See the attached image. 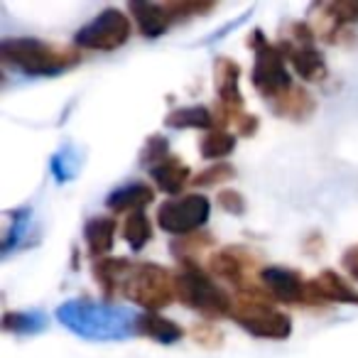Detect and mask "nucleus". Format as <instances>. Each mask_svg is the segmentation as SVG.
<instances>
[{
    "label": "nucleus",
    "mask_w": 358,
    "mask_h": 358,
    "mask_svg": "<svg viewBox=\"0 0 358 358\" xmlns=\"http://www.w3.org/2000/svg\"><path fill=\"white\" fill-rule=\"evenodd\" d=\"M130 15H133V20L138 22V30L143 37H159L164 35V32L169 30V25H172V15H169L167 6L164 3H145V0H138V3H130L128 6Z\"/></svg>",
    "instance_id": "nucleus-14"
},
{
    "label": "nucleus",
    "mask_w": 358,
    "mask_h": 358,
    "mask_svg": "<svg viewBox=\"0 0 358 358\" xmlns=\"http://www.w3.org/2000/svg\"><path fill=\"white\" fill-rule=\"evenodd\" d=\"M150 177H152V182L157 185L159 192H164V194H177V192L185 189L187 182H192V169L187 167L185 162L179 157H174V155H169L167 159H162L159 164H155V167H150Z\"/></svg>",
    "instance_id": "nucleus-17"
},
{
    "label": "nucleus",
    "mask_w": 358,
    "mask_h": 358,
    "mask_svg": "<svg viewBox=\"0 0 358 358\" xmlns=\"http://www.w3.org/2000/svg\"><path fill=\"white\" fill-rule=\"evenodd\" d=\"M214 84L221 101V113L216 118H224V123H231V118L243 113V94H241V66L229 57H219L214 66Z\"/></svg>",
    "instance_id": "nucleus-11"
},
{
    "label": "nucleus",
    "mask_w": 358,
    "mask_h": 358,
    "mask_svg": "<svg viewBox=\"0 0 358 358\" xmlns=\"http://www.w3.org/2000/svg\"><path fill=\"white\" fill-rule=\"evenodd\" d=\"M219 206L224 211H229V214H234V216H241L245 211V201H243V196L238 194V192H221L219 194Z\"/></svg>",
    "instance_id": "nucleus-31"
},
{
    "label": "nucleus",
    "mask_w": 358,
    "mask_h": 358,
    "mask_svg": "<svg viewBox=\"0 0 358 358\" xmlns=\"http://www.w3.org/2000/svg\"><path fill=\"white\" fill-rule=\"evenodd\" d=\"M324 10L338 22V25H353L358 22V0H338V3H327Z\"/></svg>",
    "instance_id": "nucleus-29"
},
{
    "label": "nucleus",
    "mask_w": 358,
    "mask_h": 358,
    "mask_svg": "<svg viewBox=\"0 0 358 358\" xmlns=\"http://www.w3.org/2000/svg\"><path fill=\"white\" fill-rule=\"evenodd\" d=\"M130 32H133L130 17L123 10H118V8H106L89 25L76 30L74 45L84 47V50L113 52L130 40Z\"/></svg>",
    "instance_id": "nucleus-7"
},
{
    "label": "nucleus",
    "mask_w": 358,
    "mask_h": 358,
    "mask_svg": "<svg viewBox=\"0 0 358 358\" xmlns=\"http://www.w3.org/2000/svg\"><path fill=\"white\" fill-rule=\"evenodd\" d=\"M270 108L287 120H304L317 110V103H314L312 94H309L307 89H302V86H292L287 94H282L278 101H273Z\"/></svg>",
    "instance_id": "nucleus-19"
},
{
    "label": "nucleus",
    "mask_w": 358,
    "mask_h": 358,
    "mask_svg": "<svg viewBox=\"0 0 358 358\" xmlns=\"http://www.w3.org/2000/svg\"><path fill=\"white\" fill-rule=\"evenodd\" d=\"M270 302H273V297L265 289L238 294L234 302L231 319L241 329H245L250 336L285 341L292 334V319L285 312H280V309H275Z\"/></svg>",
    "instance_id": "nucleus-4"
},
{
    "label": "nucleus",
    "mask_w": 358,
    "mask_h": 358,
    "mask_svg": "<svg viewBox=\"0 0 358 358\" xmlns=\"http://www.w3.org/2000/svg\"><path fill=\"white\" fill-rule=\"evenodd\" d=\"M214 245V238L209 234H192V236H182L172 243V253L174 260L179 265L185 263H196V255H201L206 248Z\"/></svg>",
    "instance_id": "nucleus-23"
},
{
    "label": "nucleus",
    "mask_w": 358,
    "mask_h": 358,
    "mask_svg": "<svg viewBox=\"0 0 358 358\" xmlns=\"http://www.w3.org/2000/svg\"><path fill=\"white\" fill-rule=\"evenodd\" d=\"M312 304H358V292L334 270H322L314 280L307 282Z\"/></svg>",
    "instance_id": "nucleus-13"
},
{
    "label": "nucleus",
    "mask_w": 358,
    "mask_h": 358,
    "mask_svg": "<svg viewBox=\"0 0 358 358\" xmlns=\"http://www.w3.org/2000/svg\"><path fill=\"white\" fill-rule=\"evenodd\" d=\"M123 294L148 312H159L177 299L174 289V275L167 268L155 263L133 265L128 280L123 285Z\"/></svg>",
    "instance_id": "nucleus-5"
},
{
    "label": "nucleus",
    "mask_w": 358,
    "mask_h": 358,
    "mask_svg": "<svg viewBox=\"0 0 358 358\" xmlns=\"http://www.w3.org/2000/svg\"><path fill=\"white\" fill-rule=\"evenodd\" d=\"M255 270H258V258H255L248 248H236V245L219 250V253H214L209 260V273L226 280V282L236 285L241 292L260 289L250 285V275H255Z\"/></svg>",
    "instance_id": "nucleus-9"
},
{
    "label": "nucleus",
    "mask_w": 358,
    "mask_h": 358,
    "mask_svg": "<svg viewBox=\"0 0 358 358\" xmlns=\"http://www.w3.org/2000/svg\"><path fill=\"white\" fill-rule=\"evenodd\" d=\"M169 157V143L164 135H150L148 143H145L143 152H140V162L148 164V167H155L162 159Z\"/></svg>",
    "instance_id": "nucleus-27"
},
{
    "label": "nucleus",
    "mask_w": 358,
    "mask_h": 358,
    "mask_svg": "<svg viewBox=\"0 0 358 358\" xmlns=\"http://www.w3.org/2000/svg\"><path fill=\"white\" fill-rule=\"evenodd\" d=\"M47 327V319L42 317V312H8L3 317V329L6 331H17V334H32Z\"/></svg>",
    "instance_id": "nucleus-25"
},
{
    "label": "nucleus",
    "mask_w": 358,
    "mask_h": 358,
    "mask_svg": "<svg viewBox=\"0 0 358 358\" xmlns=\"http://www.w3.org/2000/svg\"><path fill=\"white\" fill-rule=\"evenodd\" d=\"M343 265H346L348 273H351L353 278L358 280V248L346 250V255H343Z\"/></svg>",
    "instance_id": "nucleus-33"
},
{
    "label": "nucleus",
    "mask_w": 358,
    "mask_h": 358,
    "mask_svg": "<svg viewBox=\"0 0 358 358\" xmlns=\"http://www.w3.org/2000/svg\"><path fill=\"white\" fill-rule=\"evenodd\" d=\"M123 238L125 243L130 245V250H143L145 245L150 243V238H152V224H150V219L145 216V211H135V214H130L128 219H125L123 224Z\"/></svg>",
    "instance_id": "nucleus-24"
},
{
    "label": "nucleus",
    "mask_w": 358,
    "mask_h": 358,
    "mask_svg": "<svg viewBox=\"0 0 358 358\" xmlns=\"http://www.w3.org/2000/svg\"><path fill=\"white\" fill-rule=\"evenodd\" d=\"M0 59L27 76H57L81 62L71 47H57L37 37H8L0 42Z\"/></svg>",
    "instance_id": "nucleus-2"
},
{
    "label": "nucleus",
    "mask_w": 358,
    "mask_h": 358,
    "mask_svg": "<svg viewBox=\"0 0 358 358\" xmlns=\"http://www.w3.org/2000/svg\"><path fill=\"white\" fill-rule=\"evenodd\" d=\"M164 123L169 128L185 130V128H199V130H214L216 125V113H211L206 106H185V108H177L164 118Z\"/></svg>",
    "instance_id": "nucleus-21"
},
{
    "label": "nucleus",
    "mask_w": 358,
    "mask_h": 358,
    "mask_svg": "<svg viewBox=\"0 0 358 358\" xmlns=\"http://www.w3.org/2000/svg\"><path fill=\"white\" fill-rule=\"evenodd\" d=\"M231 123L236 125V133L238 135H243V138H248V135H253L255 130H258V118H255V115H250V113H238V115H234V118H231Z\"/></svg>",
    "instance_id": "nucleus-32"
},
{
    "label": "nucleus",
    "mask_w": 358,
    "mask_h": 358,
    "mask_svg": "<svg viewBox=\"0 0 358 358\" xmlns=\"http://www.w3.org/2000/svg\"><path fill=\"white\" fill-rule=\"evenodd\" d=\"M135 263L125 258H101L94 265V280L99 282L106 299H113L115 294H123V285L128 280Z\"/></svg>",
    "instance_id": "nucleus-15"
},
{
    "label": "nucleus",
    "mask_w": 358,
    "mask_h": 358,
    "mask_svg": "<svg viewBox=\"0 0 358 358\" xmlns=\"http://www.w3.org/2000/svg\"><path fill=\"white\" fill-rule=\"evenodd\" d=\"M211 216V201L204 194H182L162 201L157 209V226L167 234L192 236L199 234L201 226Z\"/></svg>",
    "instance_id": "nucleus-6"
},
{
    "label": "nucleus",
    "mask_w": 358,
    "mask_h": 358,
    "mask_svg": "<svg viewBox=\"0 0 358 358\" xmlns=\"http://www.w3.org/2000/svg\"><path fill=\"white\" fill-rule=\"evenodd\" d=\"M192 338L204 348H219L224 343V334L216 327H211V324H196L192 329Z\"/></svg>",
    "instance_id": "nucleus-30"
},
{
    "label": "nucleus",
    "mask_w": 358,
    "mask_h": 358,
    "mask_svg": "<svg viewBox=\"0 0 358 358\" xmlns=\"http://www.w3.org/2000/svg\"><path fill=\"white\" fill-rule=\"evenodd\" d=\"M236 150V135H231L229 130H211L201 138L199 152L204 159H216V162H224V157H229Z\"/></svg>",
    "instance_id": "nucleus-22"
},
{
    "label": "nucleus",
    "mask_w": 358,
    "mask_h": 358,
    "mask_svg": "<svg viewBox=\"0 0 358 358\" xmlns=\"http://www.w3.org/2000/svg\"><path fill=\"white\" fill-rule=\"evenodd\" d=\"M172 15L174 22L187 20L192 15H204V13L214 10V3H199V0H179V3H164Z\"/></svg>",
    "instance_id": "nucleus-28"
},
{
    "label": "nucleus",
    "mask_w": 358,
    "mask_h": 358,
    "mask_svg": "<svg viewBox=\"0 0 358 358\" xmlns=\"http://www.w3.org/2000/svg\"><path fill=\"white\" fill-rule=\"evenodd\" d=\"M57 317L66 329L86 338H125L138 334V314L128 309L99 304L91 299H71L57 309Z\"/></svg>",
    "instance_id": "nucleus-1"
},
{
    "label": "nucleus",
    "mask_w": 358,
    "mask_h": 358,
    "mask_svg": "<svg viewBox=\"0 0 358 358\" xmlns=\"http://www.w3.org/2000/svg\"><path fill=\"white\" fill-rule=\"evenodd\" d=\"M115 224L113 216H96V219L86 221L84 226V241L89 245V253L94 255L96 260L108 258V253L115 245Z\"/></svg>",
    "instance_id": "nucleus-18"
},
{
    "label": "nucleus",
    "mask_w": 358,
    "mask_h": 358,
    "mask_svg": "<svg viewBox=\"0 0 358 358\" xmlns=\"http://www.w3.org/2000/svg\"><path fill=\"white\" fill-rule=\"evenodd\" d=\"M260 285L263 289L275 299V302H285V304H312L309 299V289L307 282L302 280V275L297 270L289 268H278V265H270L263 268L258 273Z\"/></svg>",
    "instance_id": "nucleus-10"
},
{
    "label": "nucleus",
    "mask_w": 358,
    "mask_h": 358,
    "mask_svg": "<svg viewBox=\"0 0 358 358\" xmlns=\"http://www.w3.org/2000/svg\"><path fill=\"white\" fill-rule=\"evenodd\" d=\"M155 192L152 187L143 185V182H130V185H123L118 189H113L106 199V206H108L113 214H135V211H143L148 204H152Z\"/></svg>",
    "instance_id": "nucleus-16"
},
{
    "label": "nucleus",
    "mask_w": 358,
    "mask_h": 358,
    "mask_svg": "<svg viewBox=\"0 0 358 358\" xmlns=\"http://www.w3.org/2000/svg\"><path fill=\"white\" fill-rule=\"evenodd\" d=\"M255 91L263 96L268 103L278 101L282 94H287L292 89V76L287 71V59H285L280 45H263L260 50H255V64L253 74H250Z\"/></svg>",
    "instance_id": "nucleus-8"
},
{
    "label": "nucleus",
    "mask_w": 358,
    "mask_h": 358,
    "mask_svg": "<svg viewBox=\"0 0 358 358\" xmlns=\"http://www.w3.org/2000/svg\"><path fill=\"white\" fill-rule=\"evenodd\" d=\"M174 289L179 302L204 314L206 319H219L234 312L236 299H231V294L219 287L216 280L206 275L196 263L179 265V273L174 275Z\"/></svg>",
    "instance_id": "nucleus-3"
},
{
    "label": "nucleus",
    "mask_w": 358,
    "mask_h": 358,
    "mask_svg": "<svg viewBox=\"0 0 358 358\" xmlns=\"http://www.w3.org/2000/svg\"><path fill=\"white\" fill-rule=\"evenodd\" d=\"M280 50H282L285 59L292 64L294 74L304 81H324L329 76L327 62H324L322 52L314 45H302V42H292L285 37L280 42Z\"/></svg>",
    "instance_id": "nucleus-12"
},
{
    "label": "nucleus",
    "mask_w": 358,
    "mask_h": 358,
    "mask_svg": "<svg viewBox=\"0 0 358 358\" xmlns=\"http://www.w3.org/2000/svg\"><path fill=\"white\" fill-rule=\"evenodd\" d=\"M135 331H138L140 336H148L157 343H174L185 336V331H182V327H179L177 322H172V319L162 317V314H157V312L138 314V327H135Z\"/></svg>",
    "instance_id": "nucleus-20"
},
{
    "label": "nucleus",
    "mask_w": 358,
    "mask_h": 358,
    "mask_svg": "<svg viewBox=\"0 0 358 358\" xmlns=\"http://www.w3.org/2000/svg\"><path fill=\"white\" fill-rule=\"evenodd\" d=\"M236 177V167L229 162H216L214 167L204 169V172L196 174L192 182H194L196 187H216V185H224V182H229V179Z\"/></svg>",
    "instance_id": "nucleus-26"
}]
</instances>
